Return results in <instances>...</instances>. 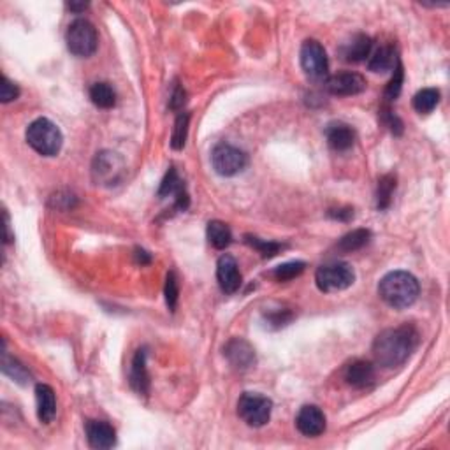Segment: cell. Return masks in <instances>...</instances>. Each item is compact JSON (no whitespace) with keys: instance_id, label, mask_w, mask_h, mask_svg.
Masks as SVG:
<instances>
[{"instance_id":"obj_1","label":"cell","mask_w":450,"mask_h":450,"mask_svg":"<svg viewBox=\"0 0 450 450\" xmlns=\"http://www.w3.org/2000/svg\"><path fill=\"white\" fill-rule=\"evenodd\" d=\"M419 345V331L412 324L385 329L373 341L376 364L383 368H397L407 363Z\"/></svg>"},{"instance_id":"obj_2","label":"cell","mask_w":450,"mask_h":450,"mask_svg":"<svg viewBox=\"0 0 450 450\" xmlns=\"http://www.w3.org/2000/svg\"><path fill=\"white\" fill-rule=\"evenodd\" d=\"M378 294L390 308L405 309L417 301L420 285L408 271H390L380 280Z\"/></svg>"},{"instance_id":"obj_3","label":"cell","mask_w":450,"mask_h":450,"mask_svg":"<svg viewBox=\"0 0 450 450\" xmlns=\"http://www.w3.org/2000/svg\"><path fill=\"white\" fill-rule=\"evenodd\" d=\"M27 143L32 146L39 155L44 157H55L62 150L64 136L60 128L48 118H38L32 121L27 128Z\"/></svg>"},{"instance_id":"obj_4","label":"cell","mask_w":450,"mask_h":450,"mask_svg":"<svg viewBox=\"0 0 450 450\" xmlns=\"http://www.w3.org/2000/svg\"><path fill=\"white\" fill-rule=\"evenodd\" d=\"M315 282L322 292H338V290L349 289L356 282V273L350 264L333 260L317 269Z\"/></svg>"},{"instance_id":"obj_5","label":"cell","mask_w":450,"mask_h":450,"mask_svg":"<svg viewBox=\"0 0 450 450\" xmlns=\"http://www.w3.org/2000/svg\"><path fill=\"white\" fill-rule=\"evenodd\" d=\"M65 43H67L69 51L76 57H92L99 44L97 31L88 20H76L69 25L67 32H65Z\"/></svg>"},{"instance_id":"obj_6","label":"cell","mask_w":450,"mask_h":450,"mask_svg":"<svg viewBox=\"0 0 450 450\" xmlns=\"http://www.w3.org/2000/svg\"><path fill=\"white\" fill-rule=\"evenodd\" d=\"M273 403L259 393H243L238 401V415L250 427H263L271 419Z\"/></svg>"},{"instance_id":"obj_7","label":"cell","mask_w":450,"mask_h":450,"mask_svg":"<svg viewBox=\"0 0 450 450\" xmlns=\"http://www.w3.org/2000/svg\"><path fill=\"white\" fill-rule=\"evenodd\" d=\"M125 162L114 151H101L92 164V176L97 185L113 187L124 180Z\"/></svg>"},{"instance_id":"obj_8","label":"cell","mask_w":450,"mask_h":450,"mask_svg":"<svg viewBox=\"0 0 450 450\" xmlns=\"http://www.w3.org/2000/svg\"><path fill=\"white\" fill-rule=\"evenodd\" d=\"M212 164L213 169L219 172L220 176H236L241 172L248 164V157L245 151H241L236 146L231 145H216L212 151Z\"/></svg>"},{"instance_id":"obj_9","label":"cell","mask_w":450,"mask_h":450,"mask_svg":"<svg viewBox=\"0 0 450 450\" xmlns=\"http://www.w3.org/2000/svg\"><path fill=\"white\" fill-rule=\"evenodd\" d=\"M301 67L312 79H324L329 72V60L322 44L315 39L304 40L301 48Z\"/></svg>"},{"instance_id":"obj_10","label":"cell","mask_w":450,"mask_h":450,"mask_svg":"<svg viewBox=\"0 0 450 450\" xmlns=\"http://www.w3.org/2000/svg\"><path fill=\"white\" fill-rule=\"evenodd\" d=\"M326 88L338 97H349L366 90V79L357 72H339L326 81Z\"/></svg>"},{"instance_id":"obj_11","label":"cell","mask_w":450,"mask_h":450,"mask_svg":"<svg viewBox=\"0 0 450 450\" xmlns=\"http://www.w3.org/2000/svg\"><path fill=\"white\" fill-rule=\"evenodd\" d=\"M224 356L236 370H248L256 364V350L243 338H232L224 346Z\"/></svg>"},{"instance_id":"obj_12","label":"cell","mask_w":450,"mask_h":450,"mask_svg":"<svg viewBox=\"0 0 450 450\" xmlns=\"http://www.w3.org/2000/svg\"><path fill=\"white\" fill-rule=\"evenodd\" d=\"M296 426L304 437H320L327 426L326 415L315 405H306L297 413Z\"/></svg>"},{"instance_id":"obj_13","label":"cell","mask_w":450,"mask_h":450,"mask_svg":"<svg viewBox=\"0 0 450 450\" xmlns=\"http://www.w3.org/2000/svg\"><path fill=\"white\" fill-rule=\"evenodd\" d=\"M216 280L225 294H234L241 287V273L234 257L222 256L216 264Z\"/></svg>"},{"instance_id":"obj_14","label":"cell","mask_w":450,"mask_h":450,"mask_svg":"<svg viewBox=\"0 0 450 450\" xmlns=\"http://www.w3.org/2000/svg\"><path fill=\"white\" fill-rule=\"evenodd\" d=\"M171 195H175V208L185 212V209L188 208V202L190 201H188L185 185H183L182 178H180L178 171H176L175 168L169 169L168 175H165L164 180H162L160 188H158V197L160 199L171 197Z\"/></svg>"},{"instance_id":"obj_15","label":"cell","mask_w":450,"mask_h":450,"mask_svg":"<svg viewBox=\"0 0 450 450\" xmlns=\"http://www.w3.org/2000/svg\"><path fill=\"white\" fill-rule=\"evenodd\" d=\"M84 429H87V438L90 447L106 450L116 445V431L113 429L111 424L104 422V420H88Z\"/></svg>"},{"instance_id":"obj_16","label":"cell","mask_w":450,"mask_h":450,"mask_svg":"<svg viewBox=\"0 0 450 450\" xmlns=\"http://www.w3.org/2000/svg\"><path fill=\"white\" fill-rule=\"evenodd\" d=\"M345 380L349 385L356 387V389H366L375 382V366L368 361H353L346 366Z\"/></svg>"},{"instance_id":"obj_17","label":"cell","mask_w":450,"mask_h":450,"mask_svg":"<svg viewBox=\"0 0 450 450\" xmlns=\"http://www.w3.org/2000/svg\"><path fill=\"white\" fill-rule=\"evenodd\" d=\"M146 349H139L132 359L131 368V385L138 394L146 396L150 390V375L146 370Z\"/></svg>"},{"instance_id":"obj_18","label":"cell","mask_w":450,"mask_h":450,"mask_svg":"<svg viewBox=\"0 0 450 450\" xmlns=\"http://www.w3.org/2000/svg\"><path fill=\"white\" fill-rule=\"evenodd\" d=\"M327 136V143L334 151H346L353 146L356 143V132L350 125L341 124H331L326 131Z\"/></svg>"},{"instance_id":"obj_19","label":"cell","mask_w":450,"mask_h":450,"mask_svg":"<svg viewBox=\"0 0 450 450\" xmlns=\"http://www.w3.org/2000/svg\"><path fill=\"white\" fill-rule=\"evenodd\" d=\"M35 401H38V417L43 424H50L57 413V397L55 390L46 383L35 387Z\"/></svg>"},{"instance_id":"obj_20","label":"cell","mask_w":450,"mask_h":450,"mask_svg":"<svg viewBox=\"0 0 450 450\" xmlns=\"http://www.w3.org/2000/svg\"><path fill=\"white\" fill-rule=\"evenodd\" d=\"M371 48H373V40L368 35L359 34L356 35L345 48L341 50L343 60L346 62H363L371 55Z\"/></svg>"},{"instance_id":"obj_21","label":"cell","mask_w":450,"mask_h":450,"mask_svg":"<svg viewBox=\"0 0 450 450\" xmlns=\"http://www.w3.org/2000/svg\"><path fill=\"white\" fill-rule=\"evenodd\" d=\"M400 64V58L396 57V50L394 46H380L370 57V71L373 72H387L394 71V67Z\"/></svg>"},{"instance_id":"obj_22","label":"cell","mask_w":450,"mask_h":450,"mask_svg":"<svg viewBox=\"0 0 450 450\" xmlns=\"http://www.w3.org/2000/svg\"><path fill=\"white\" fill-rule=\"evenodd\" d=\"M370 238L371 232L368 229H356V231L349 232V234H345L339 239L338 248L345 253L356 252V250H361L363 246H366L370 243Z\"/></svg>"},{"instance_id":"obj_23","label":"cell","mask_w":450,"mask_h":450,"mask_svg":"<svg viewBox=\"0 0 450 450\" xmlns=\"http://www.w3.org/2000/svg\"><path fill=\"white\" fill-rule=\"evenodd\" d=\"M90 99L97 108L109 109L116 104V94L109 83H94L90 88Z\"/></svg>"},{"instance_id":"obj_24","label":"cell","mask_w":450,"mask_h":450,"mask_svg":"<svg viewBox=\"0 0 450 450\" xmlns=\"http://www.w3.org/2000/svg\"><path fill=\"white\" fill-rule=\"evenodd\" d=\"M208 239L215 248L224 250L231 245L232 232L227 224L220 222V220H213L208 224Z\"/></svg>"},{"instance_id":"obj_25","label":"cell","mask_w":450,"mask_h":450,"mask_svg":"<svg viewBox=\"0 0 450 450\" xmlns=\"http://www.w3.org/2000/svg\"><path fill=\"white\" fill-rule=\"evenodd\" d=\"M440 102V92L437 88H424L413 97V108L420 114H429Z\"/></svg>"},{"instance_id":"obj_26","label":"cell","mask_w":450,"mask_h":450,"mask_svg":"<svg viewBox=\"0 0 450 450\" xmlns=\"http://www.w3.org/2000/svg\"><path fill=\"white\" fill-rule=\"evenodd\" d=\"M2 371L4 375H7L9 378H13L14 382L21 383V385H25V383L31 380V373L27 371V368H25L23 364L18 363L14 357L7 356L6 350H4L2 353Z\"/></svg>"},{"instance_id":"obj_27","label":"cell","mask_w":450,"mask_h":450,"mask_svg":"<svg viewBox=\"0 0 450 450\" xmlns=\"http://www.w3.org/2000/svg\"><path fill=\"white\" fill-rule=\"evenodd\" d=\"M396 190V178L393 175H385L378 180V190H376V208L387 209L393 201V194Z\"/></svg>"},{"instance_id":"obj_28","label":"cell","mask_w":450,"mask_h":450,"mask_svg":"<svg viewBox=\"0 0 450 450\" xmlns=\"http://www.w3.org/2000/svg\"><path fill=\"white\" fill-rule=\"evenodd\" d=\"M188 121H190V114L188 113H180L178 118H176L175 131H172L171 138L172 150H183V146H185L188 136Z\"/></svg>"},{"instance_id":"obj_29","label":"cell","mask_w":450,"mask_h":450,"mask_svg":"<svg viewBox=\"0 0 450 450\" xmlns=\"http://www.w3.org/2000/svg\"><path fill=\"white\" fill-rule=\"evenodd\" d=\"M245 241L248 243L252 248H256L264 259H271L275 257L280 250H283L282 243H275V241H264V239L256 238V236H245Z\"/></svg>"},{"instance_id":"obj_30","label":"cell","mask_w":450,"mask_h":450,"mask_svg":"<svg viewBox=\"0 0 450 450\" xmlns=\"http://www.w3.org/2000/svg\"><path fill=\"white\" fill-rule=\"evenodd\" d=\"M306 264L304 263H287V264H282L278 265V268L275 269V273H273V276H275L278 282H289V280H294L296 276H300L302 271H304Z\"/></svg>"},{"instance_id":"obj_31","label":"cell","mask_w":450,"mask_h":450,"mask_svg":"<svg viewBox=\"0 0 450 450\" xmlns=\"http://www.w3.org/2000/svg\"><path fill=\"white\" fill-rule=\"evenodd\" d=\"M165 302H168V308L171 312H175L176 304H178V296H180V287H178V278H176V273L171 271L168 273V278H165Z\"/></svg>"},{"instance_id":"obj_32","label":"cell","mask_w":450,"mask_h":450,"mask_svg":"<svg viewBox=\"0 0 450 450\" xmlns=\"http://www.w3.org/2000/svg\"><path fill=\"white\" fill-rule=\"evenodd\" d=\"M393 72V79H390V83L387 84L385 88L387 101H394V99H397V95L401 94V87H403V65H401V62L394 67Z\"/></svg>"},{"instance_id":"obj_33","label":"cell","mask_w":450,"mask_h":450,"mask_svg":"<svg viewBox=\"0 0 450 450\" xmlns=\"http://www.w3.org/2000/svg\"><path fill=\"white\" fill-rule=\"evenodd\" d=\"M18 95H20V88H18L9 77L4 76L2 84H0V101H2L4 104H7V102L11 101H16Z\"/></svg>"},{"instance_id":"obj_34","label":"cell","mask_w":450,"mask_h":450,"mask_svg":"<svg viewBox=\"0 0 450 450\" xmlns=\"http://www.w3.org/2000/svg\"><path fill=\"white\" fill-rule=\"evenodd\" d=\"M265 320H268L269 327H275V329H278V327L287 326V324L292 320V313H290L289 309H278V312L265 315Z\"/></svg>"},{"instance_id":"obj_35","label":"cell","mask_w":450,"mask_h":450,"mask_svg":"<svg viewBox=\"0 0 450 450\" xmlns=\"http://www.w3.org/2000/svg\"><path fill=\"white\" fill-rule=\"evenodd\" d=\"M382 116H383V124H385L387 127L393 131V134L400 136L401 132H403V124H401L400 118H397L396 114L390 111V109H385V111L382 113Z\"/></svg>"},{"instance_id":"obj_36","label":"cell","mask_w":450,"mask_h":450,"mask_svg":"<svg viewBox=\"0 0 450 450\" xmlns=\"http://www.w3.org/2000/svg\"><path fill=\"white\" fill-rule=\"evenodd\" d=\"M187 102V94L185 90H183L180 84H176L175 90H172V95H171V109H175V111H180V109L185 106Z\"/></svg>"},{"instance_id":"obj_37","label":"cell","mask_w":450,"mask_h":450,"mask_svg":"<svg viewBox=\"0 0 450 450\" xmlns=\"http://www.w3.org/2000/svg\"><path fill=\"white\" fill-rule=\"evenodd\" d=\"M329 215L333 216V219H336V220H350L353 216V209H350V208H345V209H331L329 212Z\"/></svg>"},{"instance_id":"obj_38","label":"cell","mask_w":450,"mask_h":450,"mask_svg":"<svg viewBox=\"0 0 450 450\" xmlns=\"http://www.w3.org/2000/svg\"><path fill=\"white\" fill-rule=\"evenodd\" d=\"M136 260H138L139 264L141 265H145V264H150V260H151V257H150V253L148 252H145V250H141V248H136Z\"/></svg>"},{"instance_id":"obj_39","label":"cell","mask_w":450,"mask_h":450,"mask_svg":"<svg viewBox=\"0 0 450 450\" xmlns=\"http://www.w3.org/2000/svg\"><path fill=\"white\" fill-rule=\"evenodd\" d=\"M4 231H6V234H4V241L9 243V241H11V234H9V216H7L6 212H4Z\"/></svg>"},{"instance_id":"obj_40","label":"cell","mask_w":450,"mask_h":450,"mask_svg":"<svg viewBox=\"0 0 450 450\" xmlns=\"http://www.w3.org/2000/svg\"><path fill=\"white\" fill-rule=\"evenodd\" d=\"M67 7L71 11H76V13H79V11H84L88 7V4H76V2H71V4H67Z\"/></svg>"}]
</instances>
